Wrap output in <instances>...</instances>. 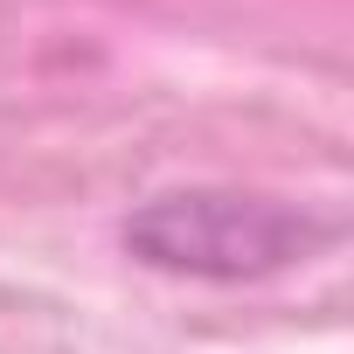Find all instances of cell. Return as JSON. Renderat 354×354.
I'll return each instance as SVG.
<instances>
[{
  "instance_id": "cell-1",
  "label": "cell",
  "mask_w": 354,
  "mask_h": 354,
  "mask_svg": "<svg viewBox=\"0 0 354 354\" xmlns=\"http://www.w3.org/2000/svg\"><path fill=\"white\" fill-rule=\"evenodd\" d=\"M125 250L174 278H264L285 264H306L319 243H333V223L271 195L243 188H188V195H153L125 216Z\"/></svg>"
}]
</instances>
